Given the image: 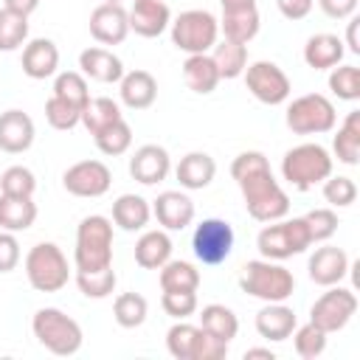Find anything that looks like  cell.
<instances>
[{"label":"cell","mask_w":360,"mask_h":360,"mask_svg":"<svg viewBox=\"0 0 360 360\" xmlns=\"http://www.w3.org/2000/svg\"><path fill=\"white\" fill-rule=\"evenodd\" d=\"M231 177L236 180V186L245 197V208L256 222H276V219L287 217L290 197L273 177L270 163L262 152L250 149V152L236 155L231 163Z\"/></svg>","instance_id":"6da1fadb"},{"label":"cell","mask_w":360,"mask_h":360,"mask_svg":"<svg viewBox=\"0 0 360 360\" xmlns=\"http://www.w3.org/2000/svg\"><path fill=\"white\" fill-rule=\"evenodd\" d=\"M76 270H104L112 264V222L101 214H90L76 228Z\"/></svg>","instance_id":"7a4b0ae2"},{"label":"cell","mask_w":360,"mask_h":360,"mask_svg":"<svg viewBox=\"0 0 360 360\" xmlns=\"http://www.w3.org/2000/svg\"><path fill=\"white\" fill-rule=\"evenodd\" d=\"M31 329H34V338L56 357H70L82 349V326L65 315L62 309L56 307H45V309H37L34 321H31Z\"/></svg>","instance_id":"3957f363"},{"label":"cell","mask_w":360,"mask_h":360,"mask_svg":"<svg viewBox=\"0 0 360 360\" xmlns=\"http://www.w3.org/2000/svg\"><path fill=\"white\" fill-rule=\"evenodd\" d=\"M281 174L292 188L309 191L332 174V155L321 143H298L284 155Z\"/></svg>","instance_id":"277c9868"},{"label":"cell","mask_w":360,"mask_h":360,"mask_svg":"<svg viewBox=\"0 0 360 360\" xmlns=\"http://www.w3.org/2000/svg\"><path fill=\"white\" fill-rule=\"evenodd\" d=\"M239 287L253 298L276 304V301H287L292 295L295 278H292V273L287 267L273 264V259H259V262H248L242 267Z\"/></svg>","instance_id":"5b68a950"},{"label":"cell","mask_w":360,"mask_h":360,"mask_svg":"<svg viewBox=\"0 0 360 360\" xmlns=\"http://www.w3.org/2000/svg\"><path fill=\"white\" fill-rule=\"evenodd\" d=\"M312 245V236L307 231V222L304 217H292V219H276V222H267L259 236H256V248L264 259H290V256H298L304 253L307 248Z\"/></svg>","instance_id":"8992f818"},{"label":"cell","mask_w":360,"mask_h":360,"mask_svg":"<svg viewBox=\"0 0 360 360\" xmlns=\"http://www.w3.org/2000/svg\"><path fill=\"white\" fill-rule=\"evenodd\" d=\"M25 276L37 292H59L70 278L68 259L53 242H39L25 256Z\"/></svg>","instance_id":"52a82bcc"},{"label":"cell","mask_w":360,"mask_h":360,"mask_svg":"<svg viewBox=\"0 0 360 360\" xmlns=\"http://www.w3.org/2000/svg\"><path fill=\"white\" fill-rule=\"evenodd\" d=\"M219 20L211 11L191 8L172 22V42L186 53H208L217 45Z\"/></svg>","instance_id":"ba28073f"},{"label":"cell","mask_w":360,"mask_h":360,"mask_svg":"<svg viewBox=\"0 0 360 360\" xmlns=\"http://www.w3.org/2000/svg\"><path fill=\"white\" fill-rule=\"evenodd\" d=\"M335 121H338L335 104L321 93L298 96L287 107V127L295 135H323L335 129Z\"/></svg>","instance_id":"9c48e42d"},{"label":"cell","mask_w":360,"mask_h":360,"mask_svg":"<svg viewBox=\"0 0 360 360\" xmlns=\"http://www.w3.org/2000/svg\"><path fill=\"white\" fill-rule=\"evenodd\" d=\"M354 312H357V295H354L352 290H346V287H335V284H332V290L323 292V295L312 304V309H309V323H315L321 332L332 335V332H340V329L352 321Z\"/></svg>","instance_id":"30bf717a"},{"label":"cell","mask_w":360,"mask_h":360,"mask_svg":"<svg viewBox=\"0 0 360 360\" xmlns=\"http://www.w3.org/2000/svg\"><path fill=\"white\" fill-rule=\"evenodd\" d=\"M191 248H194V256L202 264H222L233 250V228L225 219H217V217L202 219L194 228Z\"/></svg>","instance_id":"8fae6325"},{"label":"cell","mask_w":360,"mask_h":360,"mask_svg":"<svg viewBox=\"0 0 360 360\" xmlns=\"http://www.w3.org/2000/svg\"><path fill=\"white\" fill-rule=\"evenodd\" d=\"M245 84L262 104H284L290 98V79L276 62H253L245 68Z\"/></svg>","instance_id":"7c38bea8"},{"label":"cell","mask_w":360,"mask_h":360,"mask_svg":"<svg viewBox=\"0 0 360 360\" xmlns=\"http://www.w3.org/2000/svg\"><path fill=\"white\" fill-rule=\"evenodd\" d=\"M62 186L73 197H101L112 186V172L101 160H79L62 174Z\"/></svg>","instance_id":"4fadbf2b"},{"label":"cell","mask_w":360,"mask_h":360,"mask_svg":"<svg viewBox=\"0 0 360 360\" xmlns=\"http://www.w3.org/2000/svg\"><path fill=\"white\" fill-rule=\"evenodd\" d=\"M90 34L101 45H121L129 34V14L121 3H101L90 14Z\"/></svg>","instance_id":"5bb4252c"},{"label":"cell","mask_w":360,"mask_h":360,"mask_svg":"<svg viewBox=\"0 0 360 360\" xmlns=\"http://www.w3.org/2000/svg\"><path fill=\"white\" fill-rule=\"evenodd\" d=\"M169 169H172L169 152L158 143H143L129 158V174H132V180H138L143 186H155V183L166 180Z\"/></svg>","instance_id":"9a60e30c"},{"label":"cell","mask_w":360,"mask_h":360,"mask_svg":"<svg viewBox=\"0 0 360 360\" xmlns=\"http://www.w3.org/2000/svg\"><path fill=\"white\" fill-rule=\"evenodd\" d=\"M127 14H129V31L146 39L160 37L172 22V11L163 0H135Z\"/></svg>","instance_id":"2e32d148"},{"label":"cell","mask_w":360,"mask_h":360,"mask_svg":"<svg viewBox=\"0 0 360 360\" xmlns=\"http://www.w3.org/2000/svg\"><path fill=\"white\" fill-rule=\"evenodd\" d=\"M34 121L28 112L22 110H6L0 112V149L8 155H20L25 149H31L34 143Z\"/></svg>","instance_id":"e0dca14e"},{"label":"cell","mask_w":360,"mask_h":360,"mask_svg":"<svg viewBox=\"0 0 360 360\" xmlns=\"http://www.w3.org/2000/svg\"><path fill=\"white\" fill-rule=\"evenodd\" d=\"M307 270H309V278H312L315 284L332 287V284H338V281L349 273V256H346L343 248L326 245V248H318V250L309 256Z\"/></svg>","instance_id":"ac0fdd59"},{"label":"cell","mask_w":360,"mask_h":360,"mask_svg":"<svg viewBox=\"0 0 360 360\" xmlns=\"http://www.w3.org/2000/svg\"><path fill=\"white\" fill-rule=\"evenodd\" d=\"M152 214L158 217V222L166 231H183L194 219V202H191V197H186L180 191H163V194H158Z\"/></svg>","instance_id":"d6986e66"},{"label":"cell","mask_w":360,"mask_h":360,"mask_svg":"<svg viewBox=\"0 0 360 360\" xmlns=\"http://www.w3.org/2000/svg\"><path fill=\"white\" fill-rule=\"evenodd\" d=\"M79 68H82V76H90L93 82H101V84L121 82L124 76L121 59L107 48H84L79 53Z\"/></svg>","instance_id":"ffe728a7"},{"label":"cell","mask_w":360,"mask_h":360,"mask_svg":"<svg viewBox=\"0 0 360 360\" xmlns=\"http://www.w3.org/2000/svg\"><path fill=\"white\" fill-rule=\"evenodd\" d=\"M59 68V48L51 39H31L22 48V73L28 79H48Z\"/></svg>","instance_id":"44dd1931"},{"label":"cell","mask_w":360,"mask_h":360,"mask_svg":"<svg viewBox=\"0 0 360 360\" xmlns=\"http://www.w3.org/2000/svg\"><path fill=\"white\" fill-rule=\"evenodd\" d=\"M121 101L129 107V110H146L155 104L158 98V82L149 70H129L121 76Z\"/></svg>","instance_id":"7402d4cb"},{"label":"cell","mask_w":360,"mask_h":360,"mask_svg":"<svg viewBox=\"0 0 360 360\" xmlns=\"http://www.w3.org/2000/svg\"><path fill=\"white\" fill-rule=\"evenodd\" d=\"M298 326L295 321V312L290 307H284V301H276V304H267L264 309L256 312V332L267 340H287L292 335V329Z\"/></svg>","instance_id":"603a6c76"},{"label":"cell","mask_w":360,"mask_h":360,"mask_svg":"<svg viewBox=\"0 0 360 360\" xmlns=\"http://www.w3.org/2000/svg\"><path fill=\"white\" fill-rule=\"evenodd\" d=\"M174 174H177V180H180L183 188L200 191V188H205V186L214 180L217 163H214V158L205 155V152H188L186 158H180Z\"/></svg>","instance_id":"cb8c5ba5"},{"label":"cell","mask_w":360,"mask_h":360,"mask_svg":"<svg viewBox=\"0 0 360 360\" xmlns=\"http://www.w3.org/2000/svg\"><path fill=\"white\" fill-rule=\"evenodd\" d=\"M172 259V239L166 231H146L135 242V262L143 270H160Z\"/></svg>","instance_id":"d4e9b609"},{"label":"cell","mask_w":360,"mask_h":360,"mask_svg":"<svg viewBox=\"0 0 360 360\" xmlns=\"http://www.w3.org/2000/svg\"><path fill=\"white\" fill-rule=\"evenodd\" d=\"M343 59V42L335 34H315L304 45V62L312 70H329Z\"/></svg>","instance_id":"484cf974"},{"label":"cell","mask_w":360,"mask_h":360,"mask_svg":"<svg viewBox=\"0 0 360 360\" xmlns=\"http://www.w3.org/2000/svg\"><path fill=\"white\" fill-rule=\"evenodd\" d=\"M183 79H186L188 90L208 96L219 84V70L208 53H188V59L183 62Z\"/></svg>","instance_id":"4316f807"},{"label":"cell","mask_w":360,"mask_h":360,"mask_svg":"<svg viewBox=\"0 0 360 360\" xmlns=\"http://www.w3.org/2000/svg\"><path fill=\"white\" fill-rule=\"evenodd\" d=\"M37 219V202L31 197H8L0 194V228L3 231H28Z\"/></svg>","instance_id":"83f0119b"},{"label":"cell","mask_w":360,"mask_h":360,"mask_svg":"<svg viewBox=\"0 0 360 360\" xmlns=\"http://www.w3.org/2000/svg\"><path fill=\"white\" fill-rule=\"evenodd\" d=\"M332 149H335V158L340 163H346V166L360 163V110H352L343 118V124L332 141Z\"/></svg>","instance_id":"f1b7e54d"},{"label":"cell","mask_w":360,"mask_h":360,"mask_svg":"<svg viewBox=\"0 0 360 360\" xmlns=\"http://www.w3.org/2000/svg\"><path fill=\"white\" fill-rule=\"evenodd\" d=\"M149 217H152V208L138 194H121L112 202V222L121 231H141V228H146Z\"/></svg>","instance_id":"f546056e"},{"label":"cell","mask_w":360,"mask_h":360,"mask_svg":"<svg viewBox=\"0 0 360 360\" xmlns=\"http://www.w3.org/2000/svg\"><path fill=\"white\" fill-rule=\"evenodd\" d=\"M200 329H205L208 335L231 343L239 332V321H236L233 309H228L225 304H208L200 312Z\"/></svg>","instance_id":"4dcf8cb0"},{"label":"cell","mask_w":360,"mask_h":360,"mask_svg":"<svg viewBox=\"0 0 360 360\" xmlns=\"http://www.w3.org/2000/svg\"><path fill=\"white\" fill-rule=\"evenodd\" d=\"M219 28L225 31V39L248 45L259 34V8H242V11H222Z\"/></svg>","instance_id":"1f68e13d"},{"label":"cell","mask_w":360,"mask_h":360,"mask_svg":"<svg viewBox=\"0 0 360 360\" xmlns=\"http://www.w3.org/2000/svg\"><path fill=\"white\" fill-rule=\"evenodd\" d=\"M217 70H219V79H236L245 73L248 68V48L242 42H231V39H222L214 45V53H211Z\"/></svg>","instance_id":"d6a6232c"},{"label":"cell","mask_w":360,"mask_h":360,"mask_svg":"<svg viewBox=\"0 0 360 360\" xmlns=\"http://www.w3.org/2000/svg\"><path fill=\"white\" fill-rule=\"evenodd\" d=\"M118 118H124V115H121V107H118L112 98L98 96V98H90V101L84 104L79 124H84V129H87L90 135H98L101 129H107V127L115 124Z\"/></svg>","instance_id":"836d02e7"},{"label":"cell","mask_w":360,"mask_h":360,"mask_svg":"<svg viewBox=\"0 0 360 360\" xmlns=\"http://www.w3.org/2000/svg\"><path fill=\"white\" fill-rule=\"evenodd\" d=\"M160 287L163 290H194L200 287V270L188 262H180V259H169L163 267H160Z\"/></svg>","instance_id":"e575fe53"},{"label":"cell","mask_w":360,"mask_h":360,"mask_svg":"<svg viewBox=\"0 0 360 360\" xmlns=\"http://www.w3.org/2000/svg\"><path fill=\"white\" fill-rule=\"evenodd\" d=\"M146 312H149V304L143 295L138 292H121L112 304V315H115V323L124 326V329H135L146 321Z\"/></svg>","instance_id":"d590c367"},{"label":"cell","mask_w":360,"mask_h":360,"mask_svg":"<svg viewBox=\"0 0 360 360\" xmlns=\"http://www.w3.org/2000/svg\"><path fill=\"white\" fill-rule=\"evenodd\" d=\"M53 96L62 98V101H68V104H73V107H79V110H84V104L90 101L87 82H84V76L76 73V70H65V73L56 76V82H53Z\"/></svg>","instance_id":"8d00e7d4"},{"label":"cell","mask_w":360,"mask_h":360,"mask_svg":"<svg viewBox=\"0 0 360 360\" xmlns=\"http://www.w3.org/2000/svg\"><path fill=\"white\" fill-rule=\"evenodd\" d=\"M93 138H96L98 152H101V155H110V158L124 155V152L132 146V129H129V124H127L124 118H118L115 124H110L107 129H101V132L93 135Z\"/></svg>","instance_id":"74e56055"},{"label":"cell","mask_w":360,"mask_h":360,"mask_svg":"<svg viewBox=\"0 0 360 360\" xmlns=\"http://www.w3.org/2000/svg\"><path fill=\"white\" fill-rule=\"evenodd\" d=\"M28 37V17L11 11V8H0V51H17Z\"/></svg>","instance_id":"f35d334b"},{"label":"cell","mask_w":360,"mask_h":360,"mask_svg":"<svg viewBox=\"0 0 360 360\" xmlns=\"http://www.w3.org/2000/svg\"><path fill=\"white\" fill-rule=\"evenodd\" d=\"M197 335H200V326H191L186 321L174 323L166 332V349H169V354L174 360H191L194 346H197Z\"/></svg>","instance_id":"ab89813d"},{"label":"cell","mask_w":360,"mask_h":360,"mask_svg":"<svg viewBox=\"0 0 360 360\" xmlns=\"http://www.w3.org/2000/svg\"><path fill=\"white\" fill-rule=\"evenodd\" d=\"M115 270L112 264L104 267V270H90V273H82L76 270V284L79 290L87 295V298H107L112 290H115Z\"/></svg>","instance_id":"60d3db41"},{"label":"cell","mask_w":360,"mask_h":360,"mask_svg":"<svg viewBox=\"0 0 360 360\" xmlns=\"http://www.w3.org/2000/svg\"><path fill=\"white\" fill-rule=\"evenodd\" d=\"M290 338H292V343H295L298 357H304V360H315V357H321L323 349H326V332H321L315 323L295 326Z\"/></svg>","instance_id":"b9f144b4"},{"label":"cell","mask_w":360,"mask_h":360,"mask_svg":"<svg viewBox=\"0 0 360 360\" xmlns=\"http://www.w3.org/2000/svg\"><path fill=\"white\" fill-rule=\"evenodd\" d=\"M329 90H332L338 98H343V101H357V98H360V68H357V65L332 68Z\"/></svg>","instance_id":"7bdbcfd3"},{"label":"cell","mask_w":360,"mask_h":360,"mask_svg":"<svg viewBox=\"0 0 360 360\" xmlns=\"http://www.w3.org/2000/svg\"><path fill=\"white\" fill-rule=\"evenodd\" d=\"M37 188V177L25 166H8L0 177V194L8 197H31Z\"/></svg>","instance_id":"ee69618b"},{"label":"cell","mask_w":360,"mask_h":360,"mask_svg":"<svg viewBox=\"0 0 360 360\" xmlns=\"http://www.w3.org/2000/svg\"><path fill=\"white\" fill-rule=\"evenodd\" d=\"M45 118H48V124L53 129L68 132V129H73L82 121V110L73 107V104H68V101H62V98H56V96H51L45 101Z\"/></svg>","instance_id":"f6af8a7d"},{"label":"cell","mask_w":360,"mask_h":360,"mask_svg":"<svg viewBox=\"0 0 360 360\" xmlns=\"http://www.w3.org/2000/svg\"><path fill=\"white\" fill-rule=\"evenodd\" d=\"M323 197H326L329 205L346 208V205H352V202L357 200V186H354L352 177H343V174L332 177V174H329V177L323 180Z\"/></svg>","instance_id":"bcb514c9"},{"label":"cell","mask_w":360,"mask_h":360,"mask_svg":"<svg viewBox=\"0 0 360 360\" xmlns=\"http://www.w3.org/2000/svg\"><path fill=\"white\" fill-rule=\"evenodd\" d=\"M166 315L177 318V321H186L188 315L197 312V292L194 290H163V298H160Z\"/></svg>","instance_id":"7dc6e473"},{"label":"cell","mask_w":360,"mask_h":360,"mask_svg":"<svg viewBox=\"0 0 360 360\" xmlns=\"http://www.w3.org/2000/svg\"><path fill=\"white\" fill-rule=\"evenodd\" d=\"M307 231L312 236V242H326L335 231H338V214L332 208H315L304 217Z\"/></svg>","instance_id":"c3c4849f"},{"label":"cell","mask_w":360,"mask_h":360,"mask_svg":"<svg viewBox=\"0 0 360 360\" xmlns=\"http://www.w3.org/2000/svg\"><path fill=\"white\" fill-rule=\"evenodd\" d=\"M225 354H228V343L219 340V338H214V335H208L205 329H200L191 360H222Z\"/></svg>","instance_id":"681fc988"},{"label":"cell","mask_w":360,"mask_h":360,"mask_svg":"<svg viewBox=\"0 0 360 360\" xmlns=\"http://www.w3.org/2000/svg\"><path fill=\"white\" fill-rule=\"evenodd\" d=\"M20 264V242L11 231H0V273H11Z\"/></svg>","instance_id":"f907efd6"},{"label":"cell","mask_w":360,"mask_h":360,"mask_svg":"<svg viewBox=\"0 0 360 360\" xmlns=\"http://www.w3.org/2000/svg\"><path fill=\"white\" fill-rule=\"evenodd\" d=\"M318 6H321V11H323L326 17H332V20H346V17L354 14L357 0H318Z\"/></svg>","instance_id":"816d5d0a"},{"label":"cell","mask_w":360,"mask_h":360,"mask_svg":"<svg viewBox=\"0 0 360 360\" xmlns=\"http://www.w3.org/2000/svg\"><path fill=\"white\" fill-rule=\"evenodd\" d=\"M276 6L287 20H304L312 11L315 0H276Z\"/></svg>","instance_id":"f5cc1de1"},{"label":"cell","mask_w":360,"mask_h":360,"mask_svg":"<svg viewBox=\"0 0 360 360\" xmlns=\"http://www.w3.org/2000/svg\"><path fill=\"white\" fill-rule=\"evenodd\" d=\"M3 3H6V8L17 11L22 17H28L31 11H37V6H39V0H3Z\"/></svg>","instance_id":"db71d44e"},{"label":"cell","mask_w":360,"mask_h":360,"mask_svg":"<svg viewBox=\"0 0 360 360\" xmlns=\"http://www.w3.org/2000/svg\"><path fill=\"white\" fill-rule=\"evenodd\" d=\"M357 17H352L349 20V28H346V45H349V51L352 53H360V42H357Z\"/></svg>","instance_id":"11a10c76"},{"label":"cell","mask_w":360,"mask_h":360,"mask_svg":"<svg viewBox=\"0 0 360 360\" xmlns=\"http://www.w3.org/2000/svg\"><path fill=\"white\" fill-rule=\"evenodd\" d=\"M222 11H242V8H256V0H219Z\"/></svg>","instance_id":"9f6ffc18"},{"label":"cell","mask_w":360,"mask_h":360,"mask_svg":"<svg viewBox=\"0 0 360 360\" xmlns=\"http://www.w3.org/2000/svg\"><path fill=\"white\" fill-rule=\"evenodd\" d=\"M250 357H264V360H276V354H273L270 349H248V352H245V360H250Z\"/></svg>","instance_id":"6f0895ef"},{"label":"cell","mask_w":360,"mask_h":360,"mask_svg":"<svg viewBox=\"0 0 360 360\" xmlns=\"http://www.w3.org/2000/svg\"><path fill=\"white\" fill-rule=\"evenodd\" d=\"M104 3H121V0H104Z\"/></svg>","instance_id":"680465c9"}]
</instances>
